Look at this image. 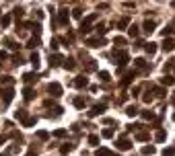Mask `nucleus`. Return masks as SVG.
<instances>
[{
  "mask_svg": "<svg viewBox=\"0 0 175 156\" xmlns=\"http://www.w3.org/2000/svg\"><path fill=\"white\" fill-rule=\"evenodd\" d=\"M48 93H50L52 97L58 99V97H62V86L58 82H50V84H48Z\"/></svg>",
  "mask_w": 175,
  "mask_h": 156,
  "instance_id": "1",
  "label": "nucleus"
},
{
  "mask_svg": "<svg viewBox=\"0 0 175 156\" xmlns=\"http://www.w3.org/2000/svg\"><path fill=\"white\" fill-rule=\"evenodd\" d=\"M12 97H15L12 86H8V88H4V90H2V103H4V105H8V103L12 101Z\"/></svg>",
  "mask_w": 175,
  "mask_h": 156,
  "instance_id": "2",
  "label": "nucleus"
},
{
  "mask_svg": "<svg viewBox=\"0 0 175 156\" xmlns=\"http://www.w3.org/2000/svg\"><path fill=\"white\" fill-rule=\"evenodd\" d=\"M107 109V105L105 103H101V105H95L93 107V111H89V117H97V115H103V111Z\"/></svg>",
  "mask_w": 175,
  "mask_h": 156,
  "instance_id": "3",
  "label": "nucleus"
},
{
  "mask_svg": "<svg viewBox=\"0 0 175 156\" xmlns=\"http://www.w3.org/2000/svg\"><path fill=\"white\" fill-rule=\"evenodd\" d=\"M87 45H89V47H101V45H105V39L91 37V39H87Z\"/></svg>",
  "mask_w": 175,
  "mask_h": 156,
  "instance_id": "4",
  "label": "nucleus"
},
{
  "mask_svg": "<svg viewBox=\"0 0 175 156\" xmlns=\"http://www.w3.org/2000/svg\"><path fill=\"white\" fill-rule=\"evenodd\" d=\"M25 27L27 29H31L37 37H39V33H41V25L39 23H35V21H29V23H25Z\"/></svg>",
  "mask_w": 175,
  "mask_h": 156,
  "instance_id": "5",
  "label": "nucleus"
},
{
  "mask_svg": "<svg viewBox=\"0 0 175 156\" xmlns=\"http://www.w3.org/2000/svg\"><path fill=\"white\" fill-rule=\"evenodd\" d=\"M115 146L120 148V150H130V148H132V142H130V140H126V138H120Z\"/></svg>",
  "mask_w": 175,
  "mask_h": 156,
  "instance_id": "6",
  "label": "nucleus"
},
{
  "mask_svg": "<svg viewBox=\"0 0 175 156\" xmlns=\"http://www.w3.org/2000/svg\"><path fill=\"white\" fill-rule=\"evenodd\" d=\"M155 27H157L155 21L146 19V21H144V25H142V31H144V33H152V31H155Z\"/></svg>",
  "mask_w": 175,
  "mask_h": 156,
  "instance_id": "7",
  "label": "nucleus"
},
{
  "mask_svg": "<svg viewBox=\"0 0 175 156\" xmlns=\"http://www.w3.org/2000/svg\"><path fill=\"white\" fill-rule=\"evenodd\" d=\"M163 49H165L167 54H169V51H173L175 49V41L171 37H165V41H163Z\"/></svg>",
  "mask_w": 175,
  "mask_h": 156,
  "instance_id": "8",
  "label": "nucleus"
},
{
  "mask_svg": "<svg viewBox=\"0 0 175 156\" xmlns=\"http://www.w3.org/2000/svg\"><path fill=\"white\" fill-rule=\"evenodd\" d=\"M87 84H89V78H87V76H76V80H74L76 88H85Z\"/></svg>",
  "mask_w": 175,
  "mask_h": 156,
  "instance_id": "9",
  "label": "nucleus"
},
{
  "mask_svg": "<svg viewBox=\"0 0 175 156\" xmlns=\"http://www.w3.org/2000/svg\"><path fill=\"white\" fill-rule=\"evenodd\" d=\"M62 62H64V58H62V56H58V54L50 56V66H52V68H56V66H60Z\"/></svg>",
  "mask_w": 175,
  "mask_h": 156,
  "instance_id": "10",
  "label": "nucleus"
},
{
  "mask_svg": "<svg viewBox=\"0 0 175 156\" xmlns=\"http://www.w3.org/2000/svg\"><path fill=\"white\" fill-rule=\"evenodd\" d=\"M15 84V78L10 76H0V86H12Z\"/></svg>",
  "mask_w": 175,
  "mask_h": 156,
  "instance_id": "11",
  "label": "nucleus"
},
{
  "mask_svg": "<svg viewBox=\"0 0 175 156\" xmlns=\"http://www.w3.org/2000/svg\"><path fill=\"white\" fill-rule=\"evenodd\" d=\"M35 80H37V74L35 72H27L25 76H23V82L25 84H31V82H35Z\"/></svg>",
  "mask_w": 175,
  "mask_h": 156,
  "instance_id": "12",
  "label": "nucleus"
},
{
  "mask_svg": "<svg viewBox=\"0 0 175 156\" xmlns=\"http://www.w3.org/2000/svg\"><path fill=\"white\" fill-rule=\"evenodd\" d=\"M58 21H60V25H68V8H62V10H60Z\"/></svg>",
  "mask_w": 175,
  "mask_h": 156,
  "instance_id": "13",
  "label": "nucleus"
},
{
  "mask_svg": "<svg viewBox=\"0 0 175 156\" xmlns=\"http://www.w3.org/2000/svg\"><path fill=\"white\" fill-rule=\"evenodd\" d=\"M130 27V19L128 17H122L120 21H118V29H128Z\"/></svg>",
  "mask_w": 175,
  "mask_h": 156,
  "instance_id": "14",
  "label": "nucleus"
},
{
  "mask_svg": "<svg viewBox=\"0 0 175 156\" xmlns=\"http://www.w3.org/2000/svg\"><path fill=\"white\" fill-rule=\"evenodd\" d=\"M29 62L33 64V68L37 70V68H39V54H37V51H33V54H31V58H29Z\"/></svg>",
  "mask_w": 175,
  "mask_h": 156,
  "instance_id": "15",
  "label": "nucleus"
},
{
  "mask_svg": "<svg viewBox=\"0 0 175 156\" xmlns=\"http://www.w3.org/2000/svg\"><path fill=\"white\" fill-rule=\"evenodd\" d=\"M23 97H25V101H33V97H35V90H33V88H29V86H27L25 90H23Z\"/></svg>",
  "mask_w": 175,
  "mask_h": 156,
  "instance_id": "16",
  "label": "nucleus"
},
{
  "mask_svg": "<svg viewBox=\"0 0 175 156\" xmlns=\"http://www.w3.org/2000/svg\"><path fill=\"white\" fill-rule=\"evenodd\" d=\"M4 45H6L8 49H19V45H17V41H15L12 37H6V39H4Z\"/></svg>",
  "mask_w": 175,
  "mask_h": 156,
  "instance_id": "17",
  "label": "nucleus"
},
{
  "mask_svg": "<svg viewBox=\"0 0 175 156\" xmlns=\"http://www.w3.org/2000/svg\"><path fill=\"white\" fill-rule=\"evenodd\" d=\"M93 70H97L95 60H87V64H85V72H93Z\"/></svg>",
  "mask_w": 175,
  "mask_h": 156,
  "instance_id": "18",
  "label": "nucleus"
},
{
  "mask_svg": "<svg viewBox=\"0 0 175 156\" xmlns=\"http://www.w3.org/2000/svg\"><path fill=\"white\" fill-rule=\"evenodd\" d=\"M126 115H130V117L138 115V107H136V105H128V107H126Z\"/></svg>",
  "mask_w": 175,
  "mask_h": 156,
  "instance_id": "19",
  "label": "nucleus"
},
{
  "mask_svg": "<svg viewBox=\"0 0 175 156\" xmlns=\"http://www.w3.org/2000/svg\"><path fill=\"white\" fill-rule=\"evenodd\" d=\"M37 45H39V37H37V35H35V37H31L29 41H27V47H31V49H35Z\"/></svg>",
  "mask_w": 175,
  "mask_h": 156,
  "instance_id": "20",
  "label": "nucleus"
},
{
  "mask_svg": "<svg viewBox=\"0 0 175 156\" xmlns=\"http://www.w3.org/2000/svg\"><path fill=\"white\" fill-rule=\"evenodd\" d=\"M175 80H173V76H169V74H165V76L161 78V84H165V86H171Z\"/></svg>",
  "mask_w": 175,
  "mask_h": 156,
  "instance_id": "21",
  "label": "nucleus"
},
{
  "mask_svg": "<svg viewBox=\"0 0 175 156\" xmlns=\"http://www.w3.org/2000/svg\"><path fill=\"white\" fill-rule=\"evenodd\" d=\"M15 117H17V119H21V121H25V119H27L29 115H27V111H25V109H19V111H15Z\"/></svg>",
  "mask_w": 175,
  "mask_h": 156,
  "instance_id": "22",
  "label": "nucleus"
},
{
  "mask_svg": "<svg viewBox=\"0 0 175 156\" xmlns=\"http://www.w3.org/2000/svg\"><path fill=\"white\" fill-rule=\"evenodd\" d=\"M138 27H136V25H130V27H128V35H130V37H138Z\"/></svg>",
  "mask_w": 175,
  "mask_h": 156,
  "instance_id": "23",
  "label": "nucleus"
},
{
  "mask_svg": "<svg viewBox=\"0 0 175 156\" xmlns=\"http://www.w3.org/2000/svg\"><path fill=\"white\" fill-rule=\"evenodd\" d=\"M64 68H66V70H74V68H76V64H74V60H72V58L64 60Z\"/></svg>",
  "mask_w": 175,
  "mask_h": 156,
  "instance_id": "24",
  "label": "nucleus"
},
{
  "mask_svg": "<svg viewBox=\"0 0 175 156\" xmlns=\"http://www.w3.org/2000/svg\"><path fill=\"white\" fill-rule=\"evenodd\" d=\"M155 146H144V148H142V154H144V156H152V154H155Z\"/></svg>",
  "mask_w": 175,
  "mask_h": 156,
  "instance_id": "25",
  "label": "nucleus"
},
{
  "mask_svg": "<svg viewBox=\"0 0 175 156\" xmlns=\"http://www.w3.org/2000/svg\"><path fill=\"white\" fill-rule=\"evenodd\" d=\"M134 66H136V68H146V60L144 58H136L134 60Z\"/></svg>",
  "mask_w": 175,
  "mask_h": 156,
  "instance_id": "26",
  "label": "nucleus"
},
{
  "mask_svg": "<svg viewBox=\"0 0 175 156\" xmlns=\"http://www.w3.org/2000/svg\"><path fill=\"white\" fill-rule=\"evenodd\" d=\"M144 47H146V51H148L150 56L157 51V43H152V41H150V43H144Z\"/></svg>",
  "mask_w": 175,
  "mask_h": 156,
  "instance_id": "27",
  "label": "nucleus"
},
{
  "mask_svg": "<svg viewBox=\"0 0 175 156\" xmlns=\"http://www.w3.org/2000/svg\"><path fill=\"white\" fill-rule=\"evenodd\" d=\"M85 105H87V101H85V99H82V97H76V99H74V107L82 109V107H85Z\"/></svg>",
  "mask_w": 175,
  "mask_h": 156,
  "instance_id": "28",
  "label": "nucleus"
},
{
  "mask_svg": "<svg viewBox=\"0 0 175 156\" xmlns=\"http://www.w3.org/2000/svg\"><path fill=\"white\" fill-rule=\"evenodd\" d=\"M35 123H37V117H27L25 121H23V125H25V127H31V125H35Z\"/></svg>",
  "mask_w": 175,
  "mask_h": 156,
  "instance_id": "29",
  "label": "nucleus"
},
{
  "mask_svg": "<svg viewBox=\"0 0 175 156\" xmlns=\"http://www.w3.org/2000/svg\"><path fill=\"white\" fill-rule=\"evenodd\" d=\"M0 25H2V29H6V27L10 25V15H4V17H2V19H0Z\"/></svg>",
  "mask_w": 175,
  "mask_h": 156,
  "instance_id": "30",
  "label": "nucleus"
},
{
  "mask_svg": "<svg viewBox=\"0 0 175 156\" xmlns=\"http://www.w3.org/2000/svg\"><path fill=\"white\" fill-rule=\"evenodd\" d=\"M95 21H97V12H93V15H89L85 21H82V23H85V25H93Z\"/></svg>",
  "mask_w": 175,
  "mask_h": 156,
  "instance_id": "31",
  "label": "nucleus"
},
{
  "mask_svg": "<svg viewBox=\"0 0 175 156\" xmlns=\"http://www.w3.org/2000/svg\"><path fill=\"white\" fill-rule=\"evenodd\" d=\"M157 142H165L167 140V132H163V129H161V132H157Z\"/></svg>",
  "mask_w": 175,
  "mask_h": 156,
  "instance_id": "32",
  "label": "nucleus"
},
{
  "mask_svg": "<svg viewBox=\"0 0 175 156\" xmlns=\"http://www.w3.org/2000/svg\"><path fill=\"white\" fill-rule=\"evenodd\" d=\"M89 144H91V146H97V144H99V136L91 134V136H89Z\"/></svg>",
  "mask_w": 175,
  "mask_h": 156,
  "instance_id": "33",
  "label": "nucleus"
},
{
  "mask_svg": "<svg viewBox=\"0 0 175 156\" xmlns=\"http://www.w3.org/2000/svg\"><path fill=\"white\" fill-rule=\"evenodd\" d=\"M134 76H136V72H130L128 76L124 78V80H122V84H124V86H126V84H130V82H132V78H134Z\"/></svg>",
  "mask_w": 175,
  "mask_h": 156,
  "instance_id": "34",
  "label": "nucleus"
},
{
  "mask_svg": "<svg viewBox=\"0 0 175 156\" xmlns=\"http://www.w3.org/2000/svg\"><path fill=\"white\" fill-rule=\"evenodd\" d=\"M109 154H111V152L107 150V148H99V150L95 152V156H109Z\"/></svg>",
  "mask_w": 175,
  "mask_h": 156,
  "instance_id": "35",
  "label": "nucleus"
},
{
  "mask_svg": "<svg viewBox=\"0 0 175 156\" xmlns=\"http://www.w3.org/2000/svg\"><path fill=\"white\" fill-rule=\"evenodd\" d=\"M99 80H103V82H109V72H99Z\"/></svg>",
  "mask_w": 175,
  "mask_h": 156,
  "instance_id": "36",
  "label": "nucleus"
},
{
  "mask_svg": "<svg viewBox=\"0 0 175 156\" xmlns=\"http://www.w3.org/2000/svg\"><path fill=\"white\" fill-rule=\"evenodd\" d=\"M163 156H175V148H165V150H163Z\"/></svg>",
  "mask_w": 175,
  "mask_h": 156,
  "instance_id": "37",
  "label": "nucleus"
},
{
  "mask_svg": "<svg viewBox=\"0 0 175 156\" xmlns=\"http://www.w3.org/2000/svg\"><path fill=\"white\" fill-rule=\"evenodd\" d=\"M37 138H39V140H48V138H50V134L43 132V129H39V132H37Z\"/></svg>",
  "mask_w": 175,
  "mask_h": 156,
  "instance_id": "38",
  "label": "nucleus"
},
{
  "mask_svg": "<svg viewBox=\"0 0 175 156\" xmlns=\"http://www.w3.org/2000/svg\"><path fill=\"white\" fill-rule=\"evenodd\" d=\"M72 148H74L72 144H62V148H60V150H62V154H66V152H70Z\"/></svg>",
  "mask_w": 175,
  "mask_h": 156,
  "instance_id": "39",
  "label": "nucleus"
},
{
  "mask_svg": "<svg viewBox=\"0 0 175 156\" xmlns=\"http://www.w3.org/2000/svg\"><path fill=\"white\" fill-rule=\"evenodd\" d=\"M95 29H97V33H99V35H105V31H107V29H105V25H103V23H99V25L95 27Z\"/></svg>",
  "mask_w": 175,
  "mask_h": 156,
  "instance_id": "40",
  "label": "nucleus"
},
{
  "mask_svg": "<svg viewBox=\"0 0 175 156\" xmlns=\"http://www.w3.org/2000/svg\"><path fill=\"white\" fill-rule=\"evenodd\" d=\"M91 31V25H85V23H80V33L85 35V33H89Z\"/></svg>",
  "mask_w": 175,
  "mask_h": 156,
  "instance_id": "41",
  "label": "nucleus"
},
{
  "mask_svg": "<svg viewBox=\"0 0 175 156\" xmlns=\"http://www.w3.org/2000/svg\"><path fill=\"white\" fill-rule=\"evenodd\" d=\"M12 15H15V19L19 21L21 17H23V8H15V10H12Z\"/></svg>",
  "mask_w": 175,
  "mask_h": 156,
  "instance_id": "42",
  "label": "nucleus"
},
{
  "mask_svg": "<svg viewBox=\"0 0 175 156\" xmlns=\"http://www.w3.org/2000/svg\"><path fill=\"white\" fill-rule=\"evenodd\" d=\"M72 17H74V19H80V17H82V8H74L72 10Z\"/></svg>",
  "mask_w": 175,
  "mask_h": 156,
  "instance_id": "43",
  "label": "nucleus"
},
{
  "mask_svg": "<svg viewBox=\"0 0 175 156\" xmlns=\"http://www.w3.org/2000/svg\"><path fill=\"white\" fill-rule=\"evenodd\" d=\"M103 138H113V129H111V127L103 129Z\"/></svg>",
  "mask_w": 175,
  "mask_h": 156,
  "instance_id": "44",
  "label": "nucleus"
},
{
  "mask_svg": "<svg viewBox=\"0 0 175 156\" xmlns=\"http://www.w3.org/2000/svg\"><path fill=\"white\" fill-rule=\"evenodd\" d=\"M113 43L122 47V45H126V39H124V37H115V39H113Z\"/></svg>",
  "mask_w": 175,
  "mask_h": 156,
  "instance_id": "45",
  "label": "nucleus"
},
{
  "mask_svg": "<svg viewBox=\"0 0 175 156\" xmlns=\"http://www.w3.org/2000/svg\"><path fill=\"white\" fill-rule=\"evenodd\" d=\"M66 136V129H56L54 132V138H64Z\"/></svg>",
  "mask_w": 175,
  "mask_h": 156,
  "instance_id": "46",
  "label": "nucleus"
},
{
  "mask_svg": "<svg viewBox=\"0 0 175 156\" xmlns=\"http://www.w3.org/2000/svg\"><path fill=\"white\" fill-rule=\"evenodd\" d=\"M136 138H138L140 142H144V140H148V134H146V132H140V134H138V136H136Z\"/></svg>",
  "mask_w": 175,
  "mask_h": 156,
  "instance_id": "47",
  "label": "nucleus"
},
{
  "mask_svg": "<svg viewBox=\"0 0 175 156\" xmlns=\"http://www.w3.org/2000/svg\"><path fill=\"white\" fill-rule=\"evenodd\" d=\"M142 117H144V119H152L155 113H152V111H142Z\"/></svg>",
  "mask_w": 175,
  "mask_h": 156,
  "instance_id": "48",
  "label": "nucleus"
},
{
  "mask_svg": "<svg viewBox=\"0 0 175 156\" xmlns=\"http://www.w3.org/2000/svg\"><path fill=\"white\" fill-rule=\"evenodd\" d=\"M173 27H169V25H167V27H165V29H163V35H165V37H167V35H171V33H173Z\"/></svg>",
  "mask_w": 175,
  "mask_h": 156,
  "instance_id": "49",
  "label": "nucleus"
},
{
  "mask_svg": "<svg viewBox=\"0 0 175 156\" xmlns=\"http://www.w3.org/2000/svg\"><path fill=\"white\" fill-rule=\"evenodd\" d=\"M142 99H144V103H150V101H152V93H150V90H148V93H144V97H142Z\"/></svg>",
  "mask_w": 175,
  "mask_h": 156,
  "instance_id": "50",
  "label": "nucleus"
},
{
  "mask_svg": "<svg viewBox=\"0 0 175 156\" xmlns=\"http://www.w3.org/2000/svg\"><path fill=\"white\" fill-rule=\"evenodd\" d=\"M50 47L54 49V51H56L58 47H60V45H58V39H52V41H50Z\"/></svg>",
  "mask_w": 175,
  "mask_h": 156,
  "instance_id": "51",
  "label": "nucleus"
},
{
  "mask_svg": "<svg viewBox=\"0 0 175 156\" xmlns=\"http://www.w3.org/2000/svg\"><path fill=\"white\" fill-rule=\"evenodd\" d=\"M152 93H155L157 97H163V95H165V90H163V88H152Z\"/></svg>",
  "mask_w": 175,
  "mask_h": 156,
  "instance_id": "52",
  "label": "nucleus"
},
{
  "mask_svg": "<svg viewBox=\"0 0 175 156\" xmlns=\"http://www.w3.org/2000/svg\"><path fill=\"white\" fill-rule=\"evenodd\" d=\"M6 58H8V54H6L4 49H2V51H0V64H2V62H6Z\"/></svg>",
  "mask_w": 175,
  "mask_h": 156,
  "instance_id": "53",
  "label": "nucleus"
},
{
  "mask_svg": "<svg viewBox=\"0 0 175 156\" xmlns=\"http://www.w3.org/2000/svg\"><path fill=\"white\" fill-rule=\"evenodd\" d=\"M15 64H17V66H19V64H23V58H21V56H15Z\"/></svg>",
  "mask_w": 175,
  "mask_h": 156,
  "instance_id": "54",
  "label": "nucleus"
},
{
  "mask_svg": "<svg viewBox=\"0 0 175 156\" xmlns=\"http://www.w3.org/2000/svg\"><path fill=\"white\" fill-rule=\"evenodd\" d=\"M167 70H175V62L169 64V66H165V72H167Z\"/></svg>",
  "mask_w": 175,
  "mask_h": 156,
  "instance_id": "55",
  "label": "nucleus"
},
{
  "mask_svg": "<svg viewBox=\"0 0 175 156\" xmlns=\"http://www.w3.org/2000/svg\"><path fill=\"white\" fill-rule=\"evenodd\" d=\"M4 142H6V136H0V146H2Z\"/></svg>",
  "mask_w": 175,
  "mask_h": 156,
  "instance_id": "56",
  "label": "nucleus"
},
{
  "mask_svg": "<svg viewBox=\"0 0 175 156\" xmlns=\"http://www.w3.org/2000/svg\"><path fill=\"white\" fill-rule=\"evenodd\" d=\"M109 156H122V154H109Z\"/></svg>",
  "mask_w": 175,
  "mask_h": 156,
  "instance_id": "57",
  "label": "nucleus"
},
{
  "mask_svg": "<svg viewBox=\"0 0 175 156\" xmlns=\"http://www.w3.org/2000/svg\"><path fill=\"white\" fill-rule=\"evenodd\" d=\"M0 156H8V154H0Z\"/></svg>",
  "mask_w": 175,
  "mask_h": 156,
  "instance_id": "58",
  "label": "nucleus"
},
{
  "mask_svg": "<svg viewBox=\"0 0 175 156\" xmlns=\"http://www.w3.org/2000/svg\"><path fill=\"white\" fill-rule=\"evenodd\" d=\"M173 6H175V0H173Z\"/></svg>",
  "mask_w": 175,
  "mask_h": 156,
  "instance_id": "59",
  "label": "nucleus"
},
{
  "mask_svg": "<svg viewBox=\"0 0 175 156\" xmlns=\"http://www.w3.org/2000/svg\"><path fill=\"white\" fill-rule=\"evenodd\" d=\"M173 119H175V113H173Z\"/></svg>",
  "mask_w": 175,
  "mask_h": 156,
  "instance_id": "60",
  "label": "nucleus"
}]
</instances>
